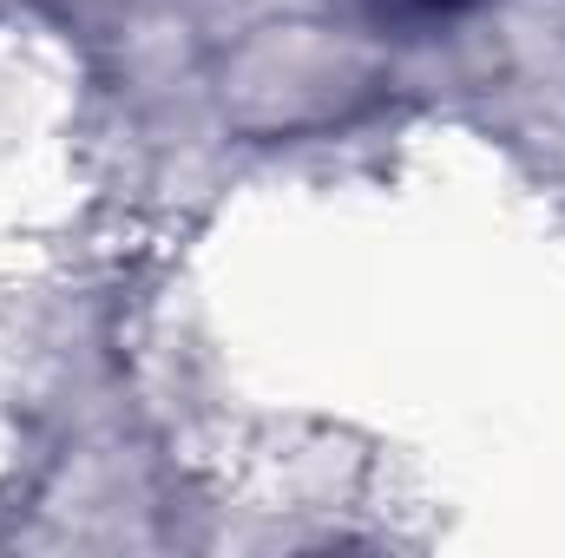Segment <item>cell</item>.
Segmentation results:
<instances>
[{"label":"cell","mask_w":565,"mask_h":558,"mask_svg":"<svg viewBox=\"0 0 565 558\" xmlns=\"http://www.w3.org/2000/svg\"><path fill=\"white\" fill-rule=\"evenodd\" d=\"M422 7H467V0H422Z\"/></svg>","instance_id":"6da1fadb"}]
</instances>
